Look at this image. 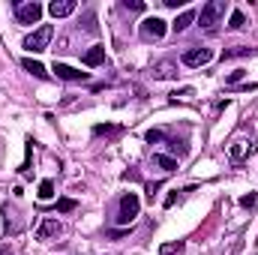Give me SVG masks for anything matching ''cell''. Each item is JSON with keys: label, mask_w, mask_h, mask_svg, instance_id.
Returning a JSON list of instances; mask_svg holds the SVG:
<instances>
[{"label": "cell", "mask_w": 258, "mask_h": 255, "mask_svg": "<svg viewBox=\"0 0 258 255\" xmlns=\"http://www.w3.org/2000/svg\"><path fill=\"white\" fill-rule=\"evenodd\" d=\"M192 21H195V12H192V9H186V12H180V15L174 18V24H171V27H174L177 33H183V30H186Z\"/></svg>", "instance_id": "cell-12"}, {"label": "cell", "mask_w": 258, "mask_h": 255, "mask_svg": "<svg viewBox=\"0 0 258 255\" xmlns=\"http://www.w3.org/2000/svg\"><path fill=\"white\" fill-rule=\"evenodd\" d=\"M174 75H177L174 63H159L156 66V78H174Z\"/></svg>", "instance_id": "cell-18"}, {"label": "cell", "mask_w": 258, "mask_h": 255, "mask_svg": "<svg viewBox=\"0 0 258 255\" xmlns=\"http://www.w3.org/2000/svg\"><path fill=\"white\" fill-rule=\"evenodd\" d=\"M51 36H54L51 24H42V27H36V30H33V33L24 39V48H27L30 54H39V51H45V48H48Z\"/></svg>", "instance_id": "cell-3"}, {"label": "cell", "mask_w": 258, "mask_h": 255, "mask_svg": "<svg viewBox=\"0 0 258 255\" xmlns=\"http://www.w3.org/2000/svg\"><path fill=\"white\" fill-rule=\"evenodd\" d=\"M15 6V18L21 21V24H39V18H42V3H12Z\"/></svg>", "instance_id": "cell-4"}, {"label": "cell", "mask_w": 258, "mask_h": 255, "mask_svg": "<svg viewBox=\"0 0 258 255\" xmlns=\"http://www.w3.org/2000/svg\"><path fill=\"white\" fill-rule=\"evenodd\" d=\"M243 78H246V69H234V72H228L225 84H228V87H237V84H240Z\"/></svg>", "instance_id": "cell-19"}, {"label": "cell", "mask_w": 258, "mask_h": 255, "mask_svg": "<svg viewBox=\"0 0 258 255\" xmlns=\"http://www.w3.org/2000/svg\"><path fill=\"white\" fill-rule=\"evenodd\" d=\"M0 255H6V249H3V246H0Z\"/></svg>", "instance_id": "cell-28"}, {"label": "cell", "mask_w": 258, "mask_h": 255, "mask_svg": "<svg viewBox=\"0 0 258 255\" xmlns=\"http://www.w3.org/2000/svg\"><path fill=\"white\" fill-rule=\"evenodd\" d=\"M60 231H63V225H60L57 219H42L39 228H36V240H51V237H57Z\"/></svg>", "instance_id": "cell-9"}, {"label": "cell", "mask_w": 258, "mask_h": 255, "mask_svg": "<svg viewBox=\"0 0 258 255\" xmlns=\"http://www.w3.org/2000/svg\"><path fill=\"white\" fill-rule=\"evenodd\" d=\"M84 63H87V66H99V63H105V45H93V48L84 54Z\"/></svg>", "instance_id": "cell-11"}, {"label": "cell", "mask_w": 258, "mask_h": 255, "mask_svg": "<svg viewBox=\"0 0 258 255\" xmlns=\"http://www.w3.org/2000/svg\"><path fill=\"white\" fill-rule=\"evenodd\" d=\"M75 9H78L75 0H51V3H48V12H51L54 18H69Z\"/></svg>", "instance_id": "cell-8"}, {"label": "cell", "mask_w": 258, "mask_h": 255, "mask_svg": "<svg viewBox=\"0 0 258 255\" xmlns=\"http://www.w3.org/2000/svg\"><path fill=\"white\" fill-rule=\"evenodd\" d=\"M153 165H159L162 171H177V159L165 156V153H153Z\"/></svg>", "instance_id": "cell-14"}, {"label": "cell", "mask_w": 258, "mask_h": 255, "mask_svg": "<svg viewBox=\"0 0 258 255\" xmlns=\"http://www.w3.org/2000/svg\"><path fill=\"white\" fill-rule=\"evenodd\" d=\"M162 3H165V6H168V9H177V6H183V3H186V0H162Z\"/></svg>", "instance_id": "cell-26"}, {"label": "cell", "mask_w": 258, "mask_h": 255, "mask_svg": "<svg viewBox=\"0 0 258 255\" xmlns=\"http://www.w3.org/2000/svg\"><path fill=\"white\" fill-rule=\"evenodd\" d=\"M255 201H258L255 192H246V195H240V207H252Z\"/></svg>", "instance_id": "cell-24"}, {"label": "cell", "mask_w": 258, "mask_h": 255, "mask_svg": "<svg viewBox=\"0 0 258 255\" xmlns=\"http://www.w3.org/2000/svg\"><path fill=\"white\" fill-rule=\"evenodd\" d=\"M225 15V0H210L207 6H201V12L195 15L198 18V24L201 27H207V30H213L216 24H219V18Z\"/></svg>", "instance_id": "cell-1"}, {"label": "cell", "mask_w": 258, "mask_h": 255, "mask_svg": "<svg viewBox=\"0 0 258 255\" xmlns=\"http://www.w3.org/2000/svg\"><path fill=\"white\" fill-rule=\"evenodd\" d=\"M51 72H57V78H63V81H87V75H90V72H81V69L66 66V63H54Z\"/></svg>", "instance_id": "cell-7"}, {"label": "cell", "mask_w": 258, "mask_h": 255, "mask_svg": "<svg viewBox=\"0 0 258 255\" xmlns=\"http://www.w3.org/2000/svg\"><path fill=\"white\" fill-rule=\"evenodd\" d=\"M177 192H180V189H174V192H171V195H168V198H165V207H171V204H174V201H177Z\"/></svg>", "instance_id": "cell-27"}, {"label": "cell", "mask_w": 258, "mask_h": 255, "mask_svg": "<svg viewBox=\"0 0 258 255\" xmlns=\"http://www.w3.org/2000/svg\"><path fill=\"white\" fill-rule=\"evenodd\" d=\"M252 150H255L252 141H234V144L228 147V156H231V162H240V159H246Z\"/></svg>", "instance_id": "cell-10"}, {"label": "cell", "mask_w": 258, "mask_h": 255, "mask_svg": "<svg viewBox=\"0 0 258 255\" xmlns=\"http://www.w3.org/2000/svg\"><path fill=\"white\" fill-rule=\"evenodd\" d=\"M165 33H168V21L156 18V15H150V18L141 21V36L144 39H162Z\"/></svg>", "instance_id": "cell-6"}, {"label": "cell", "mask_w": 258, "mask_h": 255, "mask_svg": "<svg viewBox=\"0 0 258 255\" xmlns=\"http://www.w3.org/2000/svg\"><path fill=\"white\" fill-rule=\"evenodd\" d=\"M258 48H246V45H237V48H228L222 51V60H234V57H252Z\"/></svg>", "instance_id": "cell-15"}, {"label": "cell", "mask_w": 258, "mask_h": 255, "mask_svg": "<svg viewBox=\"0 0 258 255\" xmlns=\"http://www.w3.org/2000/svg\"><path fill=\"white\" fill-rule=\"evenodd\" d=\"M117 132H120V126H108V123L93 126V135H117Z\"/></svg>", "instance_id": "cell-20"}, {"label": "cell", "mask_w": 258, "mask_h": 255, "mask_svg": "<svg viewBox=\"0 0 258 255\" xmlns=\"http://www.w3.org/2000/svg\"><path fill=\"white\" fill-rule=\"evenodd\" d=\"M180 249H183V240H174V243L159 246V255H171V252H180Z\"/></svg>", "instance_id": "cell-22"}, {"label": "cell", "mask_w": 258, "mask_h": 255, "mask_svg": "<svg viewBox=\"0 0 258 255\" xmlns=\"http://www.w3.org/2000/svg\"><path fill=\"white\" fill-rule=\"evenodd\" d=\"M123 6H126V9H132V12H141V9H144V3H141V0H123Z\"/></svg>", "instance_id": "cell-25"}, {"label": "cell", "mask_w": 258, "mask_h": 255, "mask_svg": "<svg viewBox=\"0 0 258 255\" xmlns=\"http://www.w3.org/2000/svg\"><path fill=\"white\" fill-rule=\"evenodd\" d=\"M42 201H48V198H54V180H42L39 183V192H36Z\"/></svg>", "instance_id": "cell-17"}, {"label": "cell", "mask_w": 258, "mask_h": 255, "mask_svg": "<svg viewBox=\"0 0 258 255\" xmlns=\"http://www.w3.org/2000/svg\"><path fill=\"white\" fill-rule=\"evenodd\" d=\"M180 60H183V66H192V69L207 66V63L213 60V48H204V45H201V48H186Z\"/></svg>", "instance_id": "cell-5"}, {"label": "cell", "mask_w": 258, "mask_h": 255, "mask_svg": "<svg viewBox=\"0 0 258 255\" xmlns=\"http://www.w3.org/2000/svg\"><path fill=\"white\" fill-rule=\"evenodd\" d=\"M144 138H147V144H159V141H165V132L162 129H150Z\"/></svg>", "instance_id": "cell-23"}, {"label": "cell", "mask_w": 258, "mask_h": 255, "mask_svg": "<svg viewBox=\"0 0 258 255\" xmlns=\"http://www.w3.org/2000/svg\"><path fill=\"white\" fill-rule=\"evenodd\" d=\"M141 213V198L135 192H126L120 198V210H117V225H129L135 216Z\"/></svg>", "instance_id": "cell-2"}, {"label": "cell", "mask_w": 258, "mask_h": 255, "mask_svg": "<svg viewBox=\"0 0 258 255\" xmlns=\"http://www.w3.org/2000/svg\"><path fill=\"white\" fill-rule=\"evenodd\" d=\"M78 204H75V198H60L57 201V213H69V210H75Z\"/></svg>", "instance_id": "cell-21"}, {"label": "cell", "mask_w": 258, "mask_h": 255, "mask_svg": "<svg viewBox=\"0 0 258 255\" xmlns=\"http://www.w3.org/2000/svg\"><path fill=\"white\" fill-rule=\"evenodd\" d=\"M228 27H231V30H243V27H246V15H243L240 9H234L231 18H228Z\"/></svg>", "instance_id": "cell-16"}, {"label": "cell", "mask_w": 258, "mask_h": 255, "mask_svg": "<svg viewBox=\"0 0 258 255\" xmlns=\"http://www.w3.org/2000/svg\"><path fill=\"white\" fill-rule=\"evenodd\" d=\"M21 66H24V69H27L30 75H36V78H42V81L48 78V72H45V66H42V63H36V60H30V57H24V60H21Z\"/></svg>", "instance_id": "cell-13"}]
</instances>
